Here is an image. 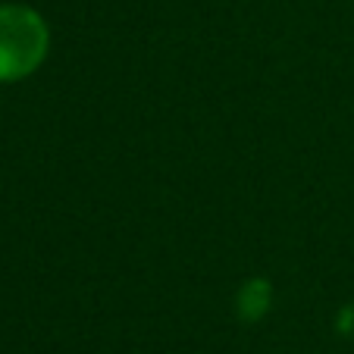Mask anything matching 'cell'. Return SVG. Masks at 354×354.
I'll return each mask as SVG.
<instances>
[{
	"mask_svg": "<svg viewBox=\"0 0 354 354\" xmlns=\"http://www.w3.org/2000/svg\"><path fill=\"white\" fill-rule=\"evenodd\" d=\"M50 32L28 7H0V82L32 75L44 63Z\"/></svg>",
	"mask_w": 354,
	"mask_h": 354,
	"instance_id": "1",
	"label": "cell"
},
{
	"mask_svg": "<svg viewBox=\"0 0 354 354\" xmlns=\"http://www.w3.org/2000/svg\"><path fill=\"white\" fill-rule=\"evenodd\" d=\"M239 304H241V317H245V320H257L270 304V286L261 282V279L248 282L245 292H241V298H239Z\"/></svg>",
	"mask_w": 354,
	"mask_h": 354,
	"instance_id": "2",
	"label": "cell"
}]
</instances>
